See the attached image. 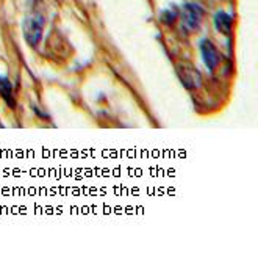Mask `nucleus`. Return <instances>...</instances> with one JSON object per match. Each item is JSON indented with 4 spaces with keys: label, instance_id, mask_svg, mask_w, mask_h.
I'll use <instances>...</instances> for the list:
<instances>
[{
    "label": "nucleus",
    "instance_id": "5",
    "mask_svg": "<svg viewBox=\"0 0 258 254\" xmlns=\"http://www.w3.org/2000/svg\"><path fill=\"white\" fill-rule=\"evenodd\" d=\"M215 25L218 28V32L222 35H230L232 27H233V19L230 14H227L225 11H218L215 16Z\"/></svg>",
    "mask_w": 258,
    "mask_h": 254
},
{
    "label": "nucleus",
    "instance_id": "2",
    "mask_svg": "<svg viewBox=\"0 0 258 254\" xmlns=\"http://www.w3.org/2000/svg\"><path fill=\"white\" fill-rule=\"evenodd\" d=\"M180 18H181V28L185 32H194V30L199 28L202 22L204 10L196 4H186L180 13Z\"/></svg>",
    "mask_w": 258,
    "mask_h": 254
},
{
    "label": "nucleus",
    "instance_id": "3",
    "mask_svg": "<svg viewBox=\"0 0 258 254\" xmlns=\"http://www.w3.org/2000/svg\"><path fill=\"white\" fill-rule=\"evenodd\" d=\"M201 52H202V57H204L205 66L210 71H213L221 63V55H219L216 46L210 39H204L201 42Z\"/></svg>",
    "mask_w": 258,
    "mask_h": 254
},
{
    "label": "nucleus",
    "instance_id": "7",
    "mask_svg": "<svg viewBox=\"0 0 258 254\" xmlns=\"http://www.w3.org/2000/svg\"><path fill=\"white\" fill-rule=\"evenodd\" d=\"M177 16H178V13H177V10H168V11H164L163 13V16H161V19H163V22H166V24H172L175 19H177Z\"/></svg>",
    "mask_w": 258,
    "mask_h": 254
},
{
    "label": "nucleus",
    "instance_id": "6",
    "mask_svg": "<svg viewBox=\"0 0 258 254\" xmlns=\"http://www.w3.org/2000/svg\"><path fill=\"white\" fill-rule=\"evenodd\" d=\"M0 94L7 100V104H10L11 107H14V100H13V88L11 83L7 77H0Z\"/></svg>",
    "mask_w": 258,
    "mask_h": 254
},
{
    "label": "nucleus",
    "instance_id": "4",
    "mask_svg": "<svg viewBox=\"0 0 258 254\" xmlns=\"http://www.w3.org/2000/svg\"><path fill=\"white\" fill-rule=\"evenodd\" d=\"M178 76H180V80L183 82V85L186 88H197L201 85V74L197 72V69L192 66V65H188V63H183L178 66Z\"/></svg>",
    "mask_w": 258,
    "mask_h": 254
},
{
    "label": "nucleus",
    "instance_id": "1",
    "mask_svg": "<svg viewBox=\"0 0 258 254\" xmlns=\"http://www.w3.org/2000/svg\"><path fill=\"white\" fill-rule=\"evenodd\" d=\"M44 32V18L41 14H32L24 21V36L30 46H38Z\"/></svg>",
    "mask_w": 258,
    "mask_h": 254
}]
</instances>
